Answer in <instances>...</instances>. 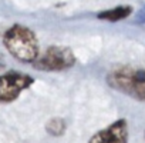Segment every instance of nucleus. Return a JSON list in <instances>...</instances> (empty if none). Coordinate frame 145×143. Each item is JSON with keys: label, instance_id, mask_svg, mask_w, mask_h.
<instances>
[{"label": "nucleus", "instance_id": "obj_3", "mask_svg": "<svg viewBox=\"0 0 145 143\" xmlns=\"http://www.w3.org/2000/svg\"><path fill=\"white\" fill-rule=\"evenodd\" d=\"M76 63L77 59L70 47L51 46L33 63V66L40 72H63L71 69Z\"/></svg>", "mask_w": 145, "mask_h": 143}, {"label": "nucleus", "instance_id": "obj_6", "mask_svg": "<svg viewBox=\"0 0 145 143\" xmlns=\"http://www.w3.org/2000/svg\"><path fill=\"white\" fill-rule=\"evenodd\" d=\"M131 13H132V7L124 5V6H117L114 9L100 12L97 15V17L101 20H108V22H120V20H124L128 16H131Z\"/></svg>", "mask_w": 145, "mask_h": 143}, {"label": "nucleus", "instance_id": "obj_4", "mask_svg": "<svg viewBox=\"0 0 145 143\" xmlns=\"http://www.w3.org/2000/svg\"><path fill=\"white\" fill-rule=\"evenodd\" d=\"M33 83L34 79L30 75L17 70H10L5 75H0V103L14 102Z\"/></svg>", "mask_w": 145, "mask_h": 143}, {"label": "nucleus", "instance_id": "obj_7", "mask_svg": "<svg viewBox=\"0 0 145 143\" xmlns=\"http://www.w3.org/2000/svg\"><path fill=\"white\" fill-rule=\"evenodd\" d=\"M46 129L50 134H54V136H60L65 132V122L60 117H54V119H50L48 123L46 124Z\"/></svg>", "mask_w": 145, "mask_h": 143}, {"label": "nucleus", "instance_id": "obj_2", "mask_svg": "<svg viewBox=\"0 0 145 143\" xmlns=\"http://www.w3.org/2000/svg\"><path fill=\"white\" fill-rule=\"evenodd\" d=\"M107 83L111 89L124 93L135 100L145 102V69L118 67L107 75Z\"/></svg>", "mask_w": 145, "mask_h": 143}, {"label": "nucleus", "instance_id": "obj_8", "mask_svg": "<svg viewBox=\"0 0 145 143\" xmlns=\"http://www.w3.org/2000/svg\"><path fill=\"white\" fill-rule=\"evenodd\" d=\"M134 23L135 24H145V6H142L137 15H135V19H134Z\"/></svg>", "mask_w": 145, "mask_h": 143}, {"label": "nucleus", "instance_id": "obj_5", "mask_svg": "<svg viewBox=\"0 0 145 143\" xmlns=\"http://www.w3.org/2000/svg\"><path fill=\"white\" fill-rule=\"evenodd\" d=\"M128 123L125 119H118L105 129L97 132L88 143H127Z\"/></svg>", "mask_w": 145, "mask_h": 143}, {"label": "nucleus", "instance_id": "obj_1", "mask_svg": "<svg viewBox=\"0 0 145 143\" xmlns=\"http://www.w3.org/2000/svg\"><path fill=\"white\" fill-rule=\"evenodd\" d=\"M3 44L7 49V52L20 62L34 63L39 59V40L36 34L26 26H12L5 33Z\"/></svg>", "mask_w": 145, "mask_h": 143}]
</instances>
